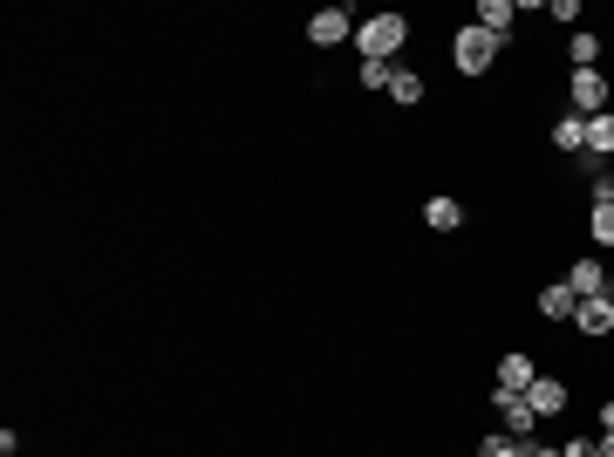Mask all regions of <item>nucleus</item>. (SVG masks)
I'll return each instance as SVG.
<instances>
[{
	"label": "nucleus",
	"instance_id": "25",
	"mask_svg": "<svg viewBox=\"0 0 614 457\" xmlns=\"http://www.w3.org/2000/svg\"><path fill=\"white\" fill-rule=\"evenodd\" d=\"M14 457H21V451H14Z\"/></svg>",
	"mask_w": 614,
	"mask_h": 457
},
{
	"label": "nucleus",
	"instance_id": "21",
	"mask_svg": "<svg viewBox=\"0 0 614 457\" xmlns=\"http://www.w3.org/2000/svg\"><path fill=\"white\" fill-rule=\"evenodd\" d=\"M560 457H601V444H594V437H567V444H560Z\"/></svg>",
	"mask_w": 614,
	"mask_h": 457
},
{
	"label": "nucleus",
	"instance_id": "16",
	"mask_svg": "<svg viewBox=\"0 0 614 457\" xmlns=\"http://www.w3.org/2000/svg\"><path fill=\"white\" fill-rule=\"evenodd\" d=\"M567 55H574V69H594V62H601V35H594V28H574Z\"/></svg>",
	"mask_w": 614,
	"mask_h": 457
},
{
	"label": "nucleus",
	"instance_id": "6",
	"mask_svg": "<svg viewBox=\"0 0 614 457\" xmlns=\"http://www.w3.org/2000/svg\"><path fill=\"white\" fill-rule=\"evenodd\" d=\"M526 403H533V417L546 423V417H560V410H567L574 396H567V382H560V376H539L533 389H526Z\"/></svg>",
	"mask_w": 614,
	"mask_h": 457
},
{
	"label": "nucleus",
	"instance_id": "14",
	"mask_svg": "<svg viewBox=\"0 0 614 457\" xmlns=\"http://www.w3.org/2000/svg\"><path fill=\"white\" fill-rule=\"evenodd\" d=\"M587 151H594V157H614V110L587 116Z\"/></svg>",
	"mask_w": 614,
	"mask_h": 457
},
{
	"label": "nucleus",
	"instance_id": "10",
	"mask_svg": "<svg viewBox=\"0 0 614 457\" xmlns=\"http://www.w3.org/2000/svg\"><path fill=\"white\" fill-rule=\"evenodd\" d=\"M574 307H580V294L567 280H553V287L539 294V314H546V321H574Z\"/></svg>",
	"mask_w": 614,
	"mask_h": 457
},
{
	"label": "nucleus",
	"instance_id": "12",
	"mask_svg": "<svg viewBox=\"0 0 614 457\" xmlns=\"http://www.w3.org/2000/svg\"><path fill=\"white\" fill-rule=\"evenodd\" d=\"M423 226H430V232H458L464 226V205H458V198H430V205H423Z\"/></svg>",
	"mask_w": 614,
	"mask_h": 457
},
{
	"label": "nucleus",
	"instance_id": "15",
	"mask_svg": "<svg viewBox=\"0 0 614 457\" xmlns=\"http://www.w3.org/2000/svg\"><path fill=\"white\" fill-rule=\"evenodd\" d=\"M389 96H396L403 110H417V103H423V76H417V69H403V62H396V82H389Z\"/></svg>",
	"mask_w": 614,
	"mask_h": 457
},
{
	"label": "nucleus",
	"instance_id": "8",
	"mask_svg": "<svg viewBox=\"0 0 614 457\" xmlns=\"http://www.w3.org/2000/svg\"><path fill=\"white\" fill-rule=\"evenodd\" d=\"M567 287H574L580 301H594V294H614V280H608V267H601V260H574V267H567Z\"/></svg>",
	"mask_w": 614,
	"mask_h": 457
},
{
	"label": "nucleus",
	"instance_id": "9",
	"mask_svg": "<svg viewBox=\"0 0 614 457\" xmlns=\"http://www.w3.org/2000/svg\"><path fill=\"white\" fill-rule=\"evenodd\" d=\"M492 403H499V417H505V430H512V437H533V403H526V396H512V389H499V396H492Z\"/></svg>",
	"mask_w": 614,
	"mask_h": 457
},
{
	"label": "nucleus",
	"instance_id": "19",
	"mask_svg": "<svg viewBox=\"0 0 614 457\" xmlns=\"http://www.w3.org/2000/svg\"><path fill=\"white\" fill-rule=\"evenodd\" d=\"M355 76H362V89H389V82H396V62H362Z\"/></svg>",
	"mask_w": 614,
	"mask_h": 457
},
{
	"label": "nucleus",
	"instance_id": "3",
	"mask_svg": "<svg viewBox=\"0 0 614 457\" xmlns=\"http://www.w3.org/2000/svg\"><path fill=\"white\" fill-rule=\"evenodd\" d=\"M567 103H574V116H601V110H614L608 76H601V69H574V76H567Z\"/></svg>",
	"mask_w": 614,
	"mask_h": 457
},
{
	"label": "nucleus",
	"instance_id": "5",
	"mask_svg": "<svg viewBox=\"0 0 614 457\" xmlns=\"http://www.w3.org/2000/svg\"><path fill=\"white\" fill-rule=\"evenodd\" d=\"M574 328L587 335V342L614 335V294H594V301H580V307H574Z\"/></svg>",
	"mask_w": 614,
	"mask_h": 457
},
{
	"label": "nucleus",
	"instance_id": "17",
	"mask_svg": "<svg viewBox=\"0 0 614 457\" xmlns=\"http://www.w3.org/2000/svg\"><path fill=\"white\" fill-rule=\"evenodd\" d=\"M587 239H594L601 253H614V205H594V212H587Z\"/></svg>",
	"mask_w": 614,
	"mask_h": 457
},
{
	"label": "nucleus",
	"instance_id": "11",
	"mask_svg": "<svg viewBox=\"0 0 614 457\" xmlns=\"http://www.w3.org/2000/svg\"><path fill=\"white\" fill-rule=\"evenodd\" d=\"M553 151H567V157H580L587 151V116H560V123H553Z\"/></svg>",
	"mask_w": 614,
	"mask_h": 457
},
{
	"label": "nucleus",
	"instance_id": "1",
	"mask_svg": "<svg viewBox=\"0 0 614 457\" xmlns=\"http://www.w3.org/2000/svg\"><path fill=\"white\" fill-rule=\"evenodd\" d=\"M403 41H410V21H403V14H369V21L355 28V55H362V62H396Z\"/></svg>",
	"mask_w": 614,
	"mask_h": 457
},
{
	"label": "nucleus",
	"instance_id": "20",
	"mask_svg": "<svg viewBox=\"0 0 614 457\" xmlns=\"http://www.w3.org/2000/svg\"><path fill=\"white\" fill-rule=\"evenodd\" d=\"M587 198H594V205H614V171H601V178L587 185Z\"/></svg>",
	"mask_w": 614,
	"mask_h": 457
},
{
	"label": "nucleus",
	"instance_id": "22",
	"mask_svg": "<svg viewBox=\"0 0 614 457\" xmlns=\"http://www.w3.org/2000/svg\"><path fill=\"white\" fill-rule=\"evenodd\" d=\"M526 457H560V444H526Z\"/></svg>",
	"mask_w": 614,
	"mask_h": 457
},
{
	"label": "nucleus",
	"instance_id": "7",
	"mask_svg": "<svg viewBox=\"0 0 614 457\" xmlns=\"http://www.w3.org/2000/svg\"><path fill=\"white\" fill-rule=\"evenodd\" d=\"M533 382H539L533 355H526V348H505V362H499V389H512V396H526Z\"/></svg>",
	"mask_w": 614,
	"mask_h": 457
},
{
	"label": "nucleus",
	"instance_id": "2",
	"mask_svg": "<svg viewBox=\"0 0 614 457\" xmlns=\"http://www.w3.org/2000/svg\"><path fill=\"white\" fill-rule=\"evenodd\" d=\"M499 48H505V41L492 35V28H478V21H464L458 35H451V62H458L464 76H485V69L499 62Z\"/></svg>",
	"mask_w": 614,
	"mask_h": 457
},
{
	"label": "nucleus",
	"instance_id": "18",
	"mask_svg": "<svg viewBox=\"0 0 614 457\" xmlns=\"http://www.w3.org/2000/svg\"><path fill=\"white\" fill-rule=\"evenodd\" d=\"M526 444H533V437H512V430H505V437H485L478 457H526Z\"/></svg>",
	"mask_w": 614,
	"mask_h": 457
},
{
	"label": "nucleus",
	"instance_id": "23",
	"mask_svg": "<svg viewBox=\"0 0 614 457\" xmlns=\"http://www.w3.org/2000/svg\"><path fill=\"white\" fill-rule=\"evenodd\" d=\"M594 444H601V457H614V430H601V437H594Z\"/></svg>",
	"mask_w": 614,
	"mask_h": 457
},
{
	"label": "nucleus",
	"instance_id": "24",
	"mask_svg": "<svg viewBox=\"0 0 614 457\" xmlns=\"http://www.w3.org/2000/svg\"><path fill=\"white\" fill-rule=\"evenodd\" d=\"M601 430H614V403H601Z\"/></svg>",
	"mask_w": 614,
	"mask_h": 457
},
{
	"label": "nucleus",
	"instance_id": "13",
	"mask_svg": "<svg viewBox=\"0 0 614 457\" xmlns=\"http://www.w3.org/2000/svg\"><path fill=\"white\" fill-rule=\"evenodd\" d=\"M512 14H519V7H512V0H478V28H492V35H512Z\"/></svg>",
	"mask_w": 614,
	"mask_h": 457
},
{
	"label": "nucleus",
	"instance_id": "4",
	"mask_svg": "<svg viewBox=\"0 0 614 457\" xmlns=\"http://www.w3.org/2000/svg\"><path fill=\"white\" fill-rule=\"evenodd\" d=\"M307 41H314V48H342V41H355V14H348V7L307 14Z\"/></svg>",
	"mask_w": 614,
	"mask_h": 457
}]
</instances>
